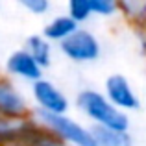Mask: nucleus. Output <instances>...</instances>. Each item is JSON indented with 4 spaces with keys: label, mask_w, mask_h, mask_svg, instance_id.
<instances>
[{
    "label": "nucleus",
    "mask_w": 146,
    "mask_h": 146,
    "mask_svg": "<svg viewBox=\"0 0 146 146\" xmlns=\"http://www.w3.org/2000/svg\"><path fill=\"white\" fill-rule=\"evenodd\" d=\"M24 48L32 54V57L41 65L43 68H48L52 65V57H54V50L52 43L48 39H44L43 35H30L24 43Z\"/></svg>",
    "instance_id": "nucleus-9"
},
{
    "label": "nucleus",
    "mask_w": 146,
    "mask_h": 146,
    "mask_svg": "<svg viewBox=\"0 0 146 146\" xmlns=\"http://www.w3.org/2000/svg\"><path fill=\"white\" fill-rule=\"evenodd\" d=\"M118 11L131 22L146 21V0H118Z\"/></svg>",
    "instance_id": "nucleus-11"
},
{
    "label": "nucleus",
    "mask_w": 146,
    "mask_h": 146,
    "mask_svg": "<svg viewBox=\"0 0 146 146\" xmlns=\"http://www.w3.org/2000/svg\"><path fill=\"white\" fill-rule=\"evenodd\" d=\"M17 4L24 11L35 15V17L46 15L50 11V7H52V2H50V0H17Z\"/></svg>",
    "instance_id": "nucleus-13"
},
{
    "label": "nucleus",
    "mask_w": 146,
    "mask_h": 146,
    "mask_svg": "<svg viewBox=\"0 0 146 146\" xmlns=\"http://www.w3.org/2000/svg\"><path fill=\"white\" fill-rule=\"evenodd\" d=\"M104 94L117 109L124 113H131L141 107V98L135 93L129 80L122 74H109L104 82Z\"/></svg>",
    "instance_id": "nucleus-5"
},
{
    "label": "nucleus",
    "mask_w": 146,
    "mask_h": 146,
    "mask_svg": "<svg viewBox=\"0 0 146 146\" xmlns=\"http://www.w3.org/2000/svg\"><path fill=\"white\" fill-rule=\"evenodd\" d=\"M32 118L37 126L54 135L65 146H96L93 135V128L78 122L70 115H48L33 109Z\"/></svg>",
    "instance_id": "nucleus-2"
},
{
    "label": "nucleus",
    "mask_w": 146,
    "mask_h": 146,
    "mask_svg": "<svg viewBox=\"0 0 146 146\" xmlns=\"http://www.w3.org/2000/svg\"><path fill=\"white\" fill-rule=\"evenodd\" d=\"M59 50L68 61L76 65H89L100 57L102 46H100L98 37L91 30L80 26L68 39H65L59 44Z\"/></svg>",
    "instance_id": "nucleus-3"
},
{
    "label": "nucleus",
    "mask_w": 146,
    "mask_h": 146,
    "mask_svg": "<svg viewBox=\"0 0 146 146\" xmlns=\"http://www.w3.org/2000/svg\"><path fill=\"white\" fill-rule=\"evenodd\" d=\"M78 28H80V24L76 21H72L68 15H57V17H54L50 22L44 24L41 35H43L44 39H48L52 44L54 43L61 44L65 39H68Z\"/></svg>",
    "instance_id": "nucleus-8"
},
{
    "label": "nucleus",
    "mask_w": 146,
    "mask_h": 146,
    "mask_svg": "<svg viewBox=\"0 0 146 146\" xmlns=\"http://www.w3.org/2000/svg\"><path fill=\"white\" fill-rule=\"evenodd\" d=\"M6 72L11 78H17V80L26 82V83H35V82H39L41 78H44L43 76L44 68L33 59L32 54L26 48L15 50V52H11L9 56H7Z\"/></svg>",
    "instance_id": "nucleus-7"
},
{
    "label": "nucleus",
    "mask_w": 146,
    "mask_h": 146,
    "mask_svg": "<svg viewBox=\"0 0 146 146\" xmlns=\"http://www.w3.org/2000/svg\"><path fill=\"white\" fill-rule=\"evenodd\" d=\"M93 15L98 17H113L118 11V0H91Z\"/></svg>",
    "instance_id": "nucleus-14"
},
{
    "label": "nucleus",
    "mask_w": 146,
    "mask_h": 146,
    "mask_svg": "<svg viewBox=\"0 0 146 146\" xmlns=\"http://www.w3.org/2000/svg\"><path fill=\"white\" fill-rule=\"evenodd\" d=\"M32 98L35 102V109L48 115H67L70 109L68 96L46 78L32 83Z\"/></svg>",
    "instance_id": "nucleus-4"
},
{
    "label": "nucleus",
    "mask_w": 146,
    "mask_h": 146,
    "mask_svg": "<svg viewBox=\"0 0 146 146\" xmlns=\"http://www.w3.org/2000/svg\"><path fill=\"white\" fill-rule=\"evenodd\" d=\"M91 128H93L96 146H135L129 131L109 129V128H94V126H91Z\"/></svg>",
    "instance_id": "nucleus-10"
},
{
    "label": "nucleus",
    "mask_w": 146,
    "mask_h": 146,
    "mask_svg": "<svg viewBox=\"0 0 146 146\" xmlns=\"http://www.w3.org/2000/svg\"><path fill=\"white\" fill-rule=\"evenodd\" d=\"M78 111L91 122L94 128H109L129 131V117L128 113L117 109L106 94L94 89H82L76 96Z\"/></svg>",
    "instance_id": "nucleus-1"
},
{
    "label": "nucleus",
    "mask_w": 146,
    "mask_h": 146,
    "mask_svg": "<svg viewBox=\"0 0 146 146\" xmlns=\"http://www.w3.org/2000/svg\"><path fill=\"white\" fill-rule=\"evenodd\" d=\"M33 109L22 91L13 82L0 78V117L7 118H30Z\"/></svg>",
    "instance_id": "nucleus-6"
},
{
    "label": "nucleus",
    "mask_w": 146,
    "mask_h": 146,
    "mask_svg": "<svg viewBox=\"0 0 146 146\" xmlns=\"http://www.w3.org/2000/svg\"><path fill=\"white\" fill-rule=\"evenodd\" d=\"M67 15L82 26L93 17L91 0H67Z\"/></svg>",
    "instance_id": "nucleus-12"
}]
</instances>
